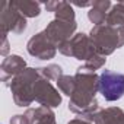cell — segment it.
I'll return each instance as SVG.
<instances>
[{
    "mask_svg": "<svg viewBox=\"0 0 124 124\" xmlns=\"http://www.w3.org/2000/svg\"><path fill=\"white\" fill-rule=\"evenodd\" d=\"M99 92L107 101H117L124 96V75L105 70L99 78Z\"/></svg>",
    "mask_w": 124,
    "mask_h": 124,
    "instance_id": "6da1fadb",
    "label": "cell"
}]
</instances>
